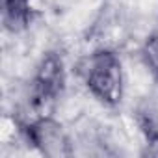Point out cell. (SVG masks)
Returning a JSON list of instances; mask_svg holds the SVG:
<instances>
[{
    "instance_id": "1",
    "label": "cell",
    "mask_w": 158,
    "mask_h": 158,
    "mask_svg": "<svg viewBox=\"0 0 158 158\" xmlns=\"http://www.w3.org/2000/svg\"><path fill=\"white\" fill-rule=\"evenodd\" d=\"M80 74L88 89L104 104L117 106L123 101V67L112 50H95L80 63Z\"/></svg>"
},
{
    "instance_id": "6",
    "label": "cell",
    "mask_w": 158,
    "mask_h": 158,
    "mask_svg": "<svg viewBox=\"0 0 158 158\" xmlns=\"http://www.w3.org/2000/svg\"><path fill=\"white\" fill-rule=\"evenodd\" d=\"M143 58L152 73L158 74V34L151 35L143 45Z\"/></svg>"
},
{
    "instance_id": "4",
    "label": "cell",
    "mask_w": 158,
    "mask_h": 158,
    "mask_svg": "<svg viewBox=\"0 0 158 158\" xmlns=\"http://www.w3.org/2000/svg\"><path fill=\"white\" fill-rule=\"evenodd\" d=\"M30 0H2V23L8 32H21L30 24Z\"/></svg>"
},
{
    "instance_id": "5",
    "label": "cell",
    "mask_w": 158,
    "mask_h": 158,
    "mask_svg": "<svg viewBox=\"0 0 158 158\" xmlns=\"http://www.w3.org/2000/svg\"><path fill=\"white\" fill-rule=\"evenodd\" d=\"M138 123L149 143H158V99H147L139 104Z\"/></svg>"
},
{
    "instance_id": "2",
    "label": "cell",
    "mask_w": 158,
    "mask_h": 158,
    "mask_svg": "<svg viewBox=\"0 0 158 158\" xmlns=\"http://www.w3.org/2000/svg\"><path fill=\"white\" fill-rule=\"evenodd\" d=\"M65 84V71L63 63L58 56L47 54L34 76V82L30 88V108L34 112V117L50 115L52 104L56 102V97L61 93Z\"/></svg>"
},
{
    "instance_id": "3",
    "label": "cell",
    "mask_w": 158,
    "mask_h": 158,
    "mask_svg": "<svg viewBox=\"0 0 158 158\" xmlns=\"http://www.w3.org/2000/svg\"><path fill=\"white\" fill-rule=\"evenodd\" d=\"M24 132L28 141L48 158H63L73 152L71 139L61 123H58L52 115L34 117L24 125Z\"/></svg>"
}]
</instances>
